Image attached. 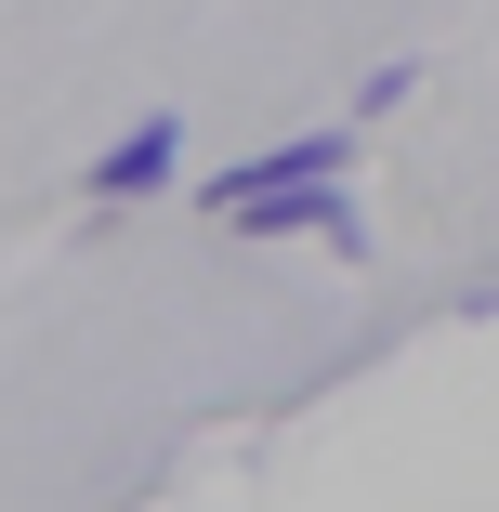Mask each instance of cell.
I'll use <instances>...</instances> for the list:
<instances>
[{
    "label": "cell",
    "mask_w": 499,
    "mask_h": 512,
    "mask_svg": "<svg viewBox=\"0 0 499 512\" xmlns=\"http://www.w3.org/2000/svg\"><path fill=\"white\" fill-rule=\"evenodd\" d=\"M342 171H355V132H289V145H263V158L211 171L197 197H211V211H237V197H263V184H342Z\"/></svg>",
    "instance_id": "cell-1"
},
{
    "label": "cell",
    "mask_w": 499,
    "mask_h": 512,
    "mask_svg": "<svg viewBox=\"0 0 499 512\" xmlns=\"http://www.w3.org/2000/svg\"><path fill=\"white\" fill-rule=\"evenodd\" d=\"M211 224H237V237H329V250H355L342 184H263V197H237V211H211Z\"/></svg>",
    "instance_id": "cell-2"
},
{
    "label": "cell",
    "mask_w": 499,
    "mask_h": 512,
    "mask_svg": "<svg viewBox=\"0 0 499 512\" xmlns=\"http://www.w3.org/2000/svg\"><path fill=\"white\" fill-rule=\"evenodd\" d=\"M171 158H184V119H145L132 145L92 158V197H145V184H171Z\"/></svg>",
    "instance_id": "cell-3"
}]
</instances>
